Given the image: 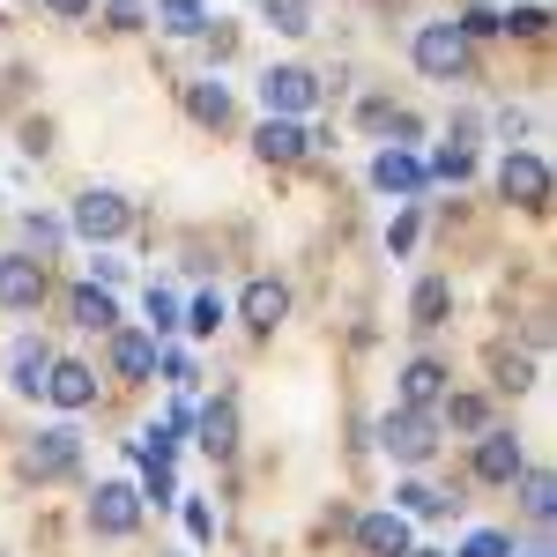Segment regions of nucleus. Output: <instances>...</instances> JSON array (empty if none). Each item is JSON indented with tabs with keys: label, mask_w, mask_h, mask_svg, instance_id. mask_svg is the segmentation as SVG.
Masks as SVG:
<instances>
[{
	"label": "nucleus",
	"mask_w": 557,
	"mask_h": 557,
	"mask_svg": "<svg viewBox=\"0 0 557 557\" xmlns=\"http://www.w3.org/2000/svg\"><path fill=\"white\" fill-rule=\"evenodd\" d=\"M409 60H417V75H431V83H461L469 75V38L454 23H424L417 45H409Z\"/></svg>",
	"instance_id": "nucleus-1"
},
{
	"label": "nucleus",
	"mask_w": 557,
	"mask_h": 557,
	"mask_svg": "<svg viewBox=\"0 0 557 557\" xmlns=\"http://www.w3.org/2000/svg\"><path fill=\"white\" fill-rule=\"evenodd\" d=\"M380 446L394 454V461H431L438 454V424H431L424 409H394V417H380Z\"/></svg>",
	"instance_id": "nucleus-2"
},
{
	"label": "nucleus",
	"mask_w": 557,
	"mask_h": 557,
	"mask_svg": "<svg viewBox=\"0 0 557 557\" xmlns=\"http://www.w3.org/2000/svg\"><path fill=\"white\" fill-rule=\"evenodd\" d=\"M260 104H268V120H298V112L320 104V83L305 67H268L260 75Z\"/></svg>",
	"instance_id": "nucleus-3"
},
{
	"label": "nucleus",
	"mask_w": 557,
	"mask_h": 557,
	"mask_svg": "<svg viewBox=\"0 0 557 557\" xmlns=\"http://www.w3.org/2000/svg\"><path fill=\"white\" fill-rule=\"evenodd\" d=\"M498 194H506L513 209H543V201H550V164H543L535 149H513V157L498 164Z\"/></svg>",
	"instance_id": "nucleus-4"
},
{
	"label": "nucleus",
	"mask_w": 557,
	"mask_h": 557,
	"mask_svg": "<svg viewBox=\"0 0 557 557\" xmlns=\"http://www.w3.org/2000/svg\"><path fill=\"white\" fill-rule=\"evenodd\" d=\"M83 461V438H75V424H52V431H38L30 446H23V469L38 475V483H52V475H67Z\"/></svg>",
	"instance_id": "nucleus-5"
},
{
	"label": "nucleus",
	"mask_w": 557,
	"mask_h": 557,
	"mask_svg": "<svg viewBox=\"0 0 557 557\" xmlns=\"http://www.w3.org/2000/svg\"><path fill=\"white\" fill-rule=\"evenodd\" d=\"M127 223H134V209L120 201V194H112V186H89L83 201H75V231H83L89 246H104V238H120Z\"/></svg>",
	"instance_id": "nucleus-6"
},
{
	"label": "nucleus",
	"mask_w": 557,
	"mask_h": 557,
	"mask_svg": "<svg viewBox=\"0 0 557 557\" xmlns=\"http://www.w3.org/2000/svg\"><path fill=\"white\" fill-rule=\"evenodd\" d=\"M89 528H97V535H134V528H141V491H134V483H97Z\"/></svg>",
	"instance_id": "nucleus-7"
},
{
	"label": "nucleus",
	"mask_w": 557,
	"mask_h": 557,
	"mask_svg": "<svg viewBox=\"0 0 557 557\" xmlns=\"http://www.w3.org/2000/svg\"><path fill=\"white\" fill-rule=\"evenodd\" d=\"M0 305H8V312H38L45 305V260L0 253Z\"/></svg>",
	"instance_id": "nucleus-8"
},
{
	"label": "nucleus",
	"mask_w": 557,
	"mask_h": 557,
	"mask_svg": "<svg viewBox=\"0 0 557 557\" xmlns=\"http://www.w3.org/2000/svg\"><path fill=\"white\" fill-rule=\"evenodd\" d=\"M520 469H528V454H520L513 431H483V438H475V475H483V483H513Z\"/></svg>",
	"instance_id": "nucleus-9"
},
{
	"label": "nucleus",
	"mask_w": 557,
	"mask_h": 557,
	"mask_svg": "<svg viewBox=\"0 0 557 557\" xmlns=\"http://www.w3.org/2000/svg\"><path fill=\"white\" fill-rule=\"evenodd\" d=\"M52 364H60V357H52L38 335H23V343L8 349V380H15V394H30V401H38L45 380H52Z\"/></svg>",
	"instance_id": "nucleus-10"
},
{
	"label": "nucleus",
	"mask_w": 557,
	"mask_h": 557,
	"mask_svg": "<svg viewBox=\"0 0 557 557\" xmlns=\"http://www.w3.org/2000/svg\"><path fill=\"white\" fill-rule=\"evenodd\" d=\"M357 543H364V557H409L417 543H409V513H364L357 520Z\"/></svg>",
	"instance_id": "nucleus-11"
},
{
	"label": "nucleus",
	"mask_w": 557,
	"mask_h": 557,
	"mask_svg": "<svg viewBox=\"0 0 557 557\" xmlns=\"http://www.w3.org/2000/svg\"><path fill=\"white\" fill-rule=\"evenodd\" d=\"M238 312H246V327H260V335H275V327H283V312H290V290H283L275 275H260V283H246V298H238Z\"/></svg>",
	"instance_id": "nucleus-12"
},
{
	"label": "nucleus",
	"mask_w": 557,
	"mask_h": 557,
	"mask_svg": "<svg viewBox=\"0 0 557 557\" xmlns=\"http://www.w3.org/2000/svg\"><path fill=\"white\" fill-rule=\"evenodd\" d=\"M372 186H380V194H424V164H417L409 149H380V157H372Z\"/></svg>",
	"instance_id": "nucleus-13"
},
{
	"label": "nucleus",
	"mask_w": 557,
	"mask_h": 557,
	"mask_svg": "<svg viewBox=\"0 0 557 557\" xmlns=\"http://www.w3.org/2000/svg\"><path fill=\"white\" fill-rule=\"evenodd\" d=\"M112 372H120V380H149V372H157V335L112 327Z\"/></svg>",
	"instance_id": "nucleus-14"
},
{
	"label": "nucleus",
	"mask_w": 557,
	"mask_h": 557,
	"mask_svg": "<svg viewBox=\"0 0 557 557\" xmlns=\"http://www.w3.org/2000/svg\"><path fill=\"white\" fill-rule=\"evenodd\" d=\"M45 394H52V401H60L67 417H75V409H89V401H97V372H89V364H52Z\"/></svg>",
	"instance_id": "nucleus-15"
},
{
	"label": "nucleus",
	"mask_w": 557,
	"mask_h": 557,
	"mask_svg": "<svg viewBox=\"0 0 557 557\" xmlns=\"http://www.w3.org/2000/svg\"><path fill=\"white\" fill-rule=\"evenodd\" d=\"M253 149L268 157V164H298V157L312 149V141H305V127H298V120H268V127L253 134Z\"/></svg>",
	"instance_id": "nucleus-16"
},
{
	"label": "nucleus",
	"mask_w": 557,
	"mask_h": 557,
	"mask_svg": "<svg viewBox=\"0 0 557 557\" xmlns=\"http://www.w3.org/2000/svg\"><path fill=\"white\" fill-rule=\"evenodd\" d=\"M201 454H209V461H231V454H238V409H231V401H215L209 417H201Z\"/></svg>",
	"instance_id": "nucleus-17"
},
{
	"label": "nucleus",
	"mask_w": 557,
	"mask_h": 557,
	"mask_svg": "<svg viewBox=\"0 0 557 557\" xmlns=\"http://www.w3.org/2000/svg\"><path fill=\"white\" fill-rule=\"evenodd\" d=\"M75 327H89V335H112V327H120V305H112V290L83 283V290H75Z\"/></svg>",
	"instance_id": "nucleus-18"
},
{
	"label": "nucleus",
	"mask_w": 557,
	"mask_h": 557,
	"mask_svg": "<svg viewBox=\"0 0 557 557\" xmlns=\"http://www.w3.org/2000/svg\"><path fill=\"white\" fill-rule=\"evenodd\" d=\"M438 386H446V364L417 357V364L401 372V409H424V401H438Z\"/></svg>",
	"instance_id": "nucleus-19"
},
{
	"label": "nucleus",
	"mask_w": 557,
	"mask_h": 557,
	"mask_svg": "<svg viewBox=\"0 0 557 557\" xmlns=\"http://www.w3.org/2000/svg\"><path fill=\"white\" fill-rule=\"evenodd\" d=\"M520 506L535 513V528H550V513H557V483H550V469H520Z\"/></svg>",
	"instance_id": "nucleus-20"
},
{
	"label": "nucleus",
	"mask_w": 557,
	"mask_h": 557,
	"mask_svg": "<svg viewBox=\"0 0 557 557\" xmlns=\"http://www.w3.org/2000/svg\"><path fill=\"white\" fill-rule=\"evenodd\" d=\"M186 112H194L201 127H223V120H231V89L223 83H194L186 89Z\"/></svg>",
	"instance_id": "nucleus-21"
},
{
	"label": "nucleus",
	"mask_w": 557,
	"mask_h": 557,
	"mask_svg": "<svg viewBox=\"0 0 557 557\" xmlns=\"http://www.w3.org/2000/svg\"><path fill=\"white\" fill-rule=\"evenodd\" d=\"M157 23H164L172 38H194V30L209 23V8H201V0H157Z\"/></svg>",
	"instance_id": "nucleus-22"
},
{
	"label": "nucleus",
	"mask_w": 557,
	"mask_h": 557,
	"mask_svg": "<svg viewBox=\"0 0 557 557\" xmlns=\"http://www.w3.org/2000/svg\"><path fill=\"white\" fill-rule=\"evenodd\" d=\"M260 15H268L283 38H305V30H312V0H260Z\"/></svg>",
	"instance_id": "nucleus-23"
},
{
	"label": "nucleus",
	"mask_w": 557,
	"mask_h": 557,
	"mask_svg": "<svg viewBox=\"0 0 557 557\" xmlns=\"http://www.w3.org/2000/svg\"><path fill=\"white\" fill-rule=\"evenodd\" d=\"M446 305H454V290L431 275V283H417V298H409V312H417V327H438L446 320Z\"/></svg>",
	"instance_id": "nucleus-24"
},
{
	"label": "nucleus",
	"mask_w": 557,
	"mask_h": 557,
	"mask_svg": "<svg viewBox=\"0 0 557 557\" xmlns=\"http://www.w3.org/2000/svg\"><path fill=\"white\" fill-rule=\"evenodd\" d=\"M394 498H401L394 513H446V506H454V498H446V491H431V483H401Z\"/></svg>",
	"instance_id": "nucleus-25"
},
{
	"label": "nucleus",
	"mask_w": 557,
	"mask_h": 557,
	"mask_svg": "<svg viewBox=\"0 0 557 557\" xmlns=\"http://www.w3.org/2000/svg\"><path fill=\"white\" fill-rule=\"evenodd\" d=\"M23 238H30V246H38V253H60V238H67V223H60V215H23Z\"/></svg>",
	"instance_id": "nucleus-26"
},
{
	"label": "nucleus",
	"mask_w": 557,
	"mask_h": 557,
	"mask_svg": "<svg viewBox=\"0 0 557 557\" xmlns=\"http://www.w3.org/2000/svg\"><path fill=\"white\" fill-rule=\"evenodd\" d=\"M178 327H194V335H215V327H223V298H215V290H209V298H194Z\"/></svg>",
	"instance_id": "nucleus-27"
},
{
	"label": "nucleus",
	"mask_w": 557,
	"mask_h": 557,
	"mask_svg": "<svg viewBox=\"0 0 557 557\" xmlns=\"http://www.w3.org/2000/svg\"><path fill=\"white\" fill-rule=\"evenodd\" d=\"M172 327H178V298L149 283V335H172Z\"/></svg>",
	"instance_id": "nucleus-28"
},
{
	"label": "nucleus",
	"mask_w": 557,
	"mask_h": 557,
	"mask_svg": "<svg viewBox=\"0 0 557 557\" xmlns=\"http://www.w3.org/2000/svg\"><path fill=\"white\" fill-rule=\"evenodd\" d=\"M461 557H513V543H506L498 528H475L469 543H461Z\"/></svg>",
	"instance_id": "nucleus-29"
},
{
	"label": "nucleus",
	"mask_w": 557,
	"mask_h": 557,
	"mask_svg": "<svg viewBox=\"0 0 557 557\" xmlns=\"http://www.w3.org/2000/svg\"><path fill=\"white\" fill-rule=\"evenodd\" d=\"M157 364H164L172 386H194V357H186V349H157Z\"/></svg>",
	"instance_id": "nucleus-30"
},
{
	"label": "nucleus",
	"mask_w": 557,
	"mask_h": 557,
	"mask_svg": "<svg viewBox=\"0 0 557 557\" xmlns=\"http://www.w3.org/2000/svg\"><path fill=\"white\" fill-rule=\"evenodd\" d=\"M543 23H550V15H543V8H513V15H506V23H498V30H520V38H543Z\"/></svg>",
	"instance_id": "nucleus-31"
},
{
	"label": "nucleus",
	"mask_w": 557,
	"mask_h": 557,
	"mask_svg": "<svg viewBox=\"0 0 557 557\" xmlns=\"http://www.w3.org/2000/svg\"><path fill=\"white\" fill-rule=\"evenodd\" d=\"M141 15H149L141 0H112V8H104V23H112V30H141Z\"/></svg>",
	"instance_id": "nucleus-32"
},
{
	"label": "nucleus",
	"mask_w": 557,
	"mask_h": 557,
	"mask_svg": "<svg viewBox=\"0 0 557 557\" xmlns=\"http://www.w3.org/2000/svg\"><path fill=\"white\" fill-rule=\"evenodd\" d=\"M186 535H194V543H209V535H215V513L201 506V498H186Z\"/></svg>",
	"instance_id": "nucleus-33"
},
{
	"label": "nucleus",
	"mask_w": 557,
	"mask_h": 557,
	"mask_svg": "<svg viewBox=\"0 0 557 557\" xmlns=\"http://www.w3.org/2000/svg\"><path fill=\"white\" fill-rule=\"evenodd\" d=\"M431 172H438V178H469V149H438Z\"/></svg>",
	"instance_id": "nucleus-34"
},
{
	"label": "nucleus",
	"mask_w": 557,
	"mask_h": 557,
	"mask_svg": "<svg viewBox=\"0 0 557 557\" xmlns=\"http://www.w3.org/2000/svg\"><path fill=\"white\" fill-rule=\"evenodd\" d=\"M386 246H394V253H409V246H417V209H409V215H394V231H386Z\"/></svg>",
	"instance_id": "nucleus-35"
},
{
	"label": "nucleus",
	"mask_w": 557,
	"mask_h": 557,
	"mask_svg": "<svg viewBox=\"0 0 557 557\" xmlns=\"http://www.w3.org/2000/svg\"><path fill=\"white\" fill-rule=\"evenodd\" d=\"M454 424H461V431H483V401H475V394H461V401H454Z\"/></svg>",
	"instance_id": "nucleus-36"
},
{
	"label": "nucleus",
	"mask_w": 557,
	"mask_h": 557,
	"mask_svg": "<svg viewBox=\"0 0 557 557\" xmlns=\"http://www.w3.org/2000/svg\"><path fill=\"white\" fill-rule=\"evenodd\" d=\"M52 15H67V23H75V15H89V0H52Z\"/></svg>",
	"instance_id": "nucleus-37"
},
{
	"label": "nucleus",
	"mask_w": 557,
	"mask_h": 557,
	"mask_svg": "<svg viewBox=\"0 0 557 557\" xmlns=\"http://www.w3.org/2000/svg\"><path fill=\"white\" fill-rule=\"evenodd\" d=\"M409 557H446V550H409Z\"/></svg>",
	"instance_id": "nucleus-38"
},
{
	"label": "nucleus",
	"mask_w": 557,
	"mask_h": 557,
	"mask_svg": "<svg viewBox=\"0 0 557 557\" xmlns=\"http://www.w3.org/2000/svg\"><path fill=\"white\" fill-rule=\"evenodd\" d=\"M528 557H550V550H528Z\"/></svg>",
	"instance_id": "nucleus-39"
}]
</instances>
